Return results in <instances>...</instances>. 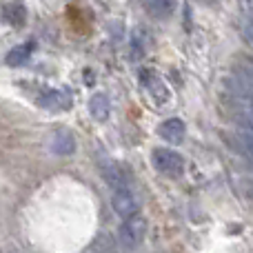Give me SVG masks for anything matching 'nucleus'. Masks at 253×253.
<instances>
[{"label": "nucleus", "instance_id": "f257e3e1", "mask_svg": "<svg viewBox=\"0 0 253 253\" xmlns=\"http://www.w3.org/2000/svg\"><path fill=\"white\" fill-rule=\"evenodd\" d=\"M151 162L165 175H180L184 171V158L175 151H169V149H156Z\"/></svg>", "mask_w": 253, "mask_h": 253}, {"label": "nucleus", "instance_id": "f03ea898", "mask_svg": "<svg viewBox=\"0 0 253 253\" xmlns=\"http://www.w3.org/2000/svg\"><path fill=\"white\" fill-rule=\"evenodd\" d=\"M144 236H147V222H144L142 218H138V215L126 218V222L123 224V229H120V240H123V245L129 247V249H135V247L144 240Z\"/></svg>", "mask_w": 253, "mask_h": 253}, {"label": "nucleus", "instance_id": "7ed1b4c3", "mask_svg": "<svg viewBox=\"0 0 253 253\" xmlns=\"http://www.w3.org/2000/svg\"><path fill=\"white\" fill-rule=\"evenodd\" d=\"M114 209L116 213L120 215V218H133V215H138V200H135V196L131 193V189H116L114 191Z\"/></svg>", "mask_w": 253, "mask_h": 253}, {"label": "nucleus", "instance_id": "20e7f679", "mask_svg": "<svg viewBox=\"0 0 253 253\" xmlns=\"http://www.w3.org/2000/svg\"><path fill=\"white\" fill-rule=\"evenodd\" d=\"M49 149H51V153H56V156H71V153H76L78 144H76V138L69 131L60 129V131H53L51 133V138H49Z\"/></svg>", "mask_w": 253, "mask_h": 253}, {"label": "nucleus", "instance_id": "39448f33", "mask_svg": "<svg viewBox=\"0 0 253 253\" xmlns=\"http://www.w3.org/2000/svg\"><path fill=\"white\" fill-rule=\"evenodd\" d=\"M142 83H144V87L151 91L153 100H156L158 105H162V102H169L171 93H169V89H167L165 80H162L160 76L156 74V71H142Z\"/></svg>", "mask_w": 253, "mask_h": 253}, {"label": "nucleus", "instance_id": "423d86ee", "mask_svg": "<svg viewBox=\"0 0 253 253\" xmlns=\"http://www.w3.org/2000/svg\"><path fill=\"white\" fill-rule=\"evenodd\" d=\"M184 133H187V126L180 118H169L158 126V135L169 144H180L184 140Z\"/></svg>", "mask_w": 253, "mask_h": 253}, {"label": "nucleus", "instance_id": "0eeeda50", "mask_svg": "<svg viewBox=\"0 0 253 253\" xmlns=\"http://www.w3.org/2000/svg\"><path fill=\"white\" fill-rule=\"evenodd\" d=\"M102 173H105V180L107 184H109L111 189H129V182H131V173L125 169V167L120 165H109L102 169Z\"/></svg>", "mask_w": 253, "mask_h": 253}, {"label": "nucleus", "instance_id": "6e6552de", "mask_svg": "<svg viewBox=\"0 0 253 253\" xmlns=\"http://www.w3.org/2000/svg\"><path fill=\"white\" fill-rule=\"evenodd\" d=\"M89 111H91V118L98 120V123H105L109 118V111H111V105H109V98L105 93H93L91 100H89Z\"/></svg>", "mask_w": 253, "mask_h": 253}, {"label": "nucleus", "instance_id": "1a4fd4ad", "mask_svg": "<svg viewBox=\"0 0 253 253\" xmlns=\"http://www.w3.org/2000/svg\"><path fill=\"white\" fill-rule=\"evenodd\" d=\"M144 7H147L149 16L158 18V20H165L173 13V0H144Z\"/></svg>", "mask_w": 253, "mask_h": 253}, {"label": "nucleus", "instance_id": "9d476101", "mask_svg": "<svg viewBox=\"0 0 253 253\" xmlns=\"http://www.w3.org/2000/svg\"><path fill=\"white\" fill-rule=\"evenodd\" d=\"M40 102H42L44 107H49V109H67V107H69V98H67V93L56 91V89L47 91V96H44Z\"/></svg>", "mask_w": 253, "mask_h": 253}, {"label": "nucleus", "instance_id": "9b49d317", "mask_svg": "<svg viewBox=\"0 0 253 253\" xmlns=\"http://www.w3.org/2000/svg\"><path fill=\"white\" fill-rule=\"evenodd\" d=\"M31 49H34V44H22V47H13L11 51L7 53V65H11V67H18V65H22V62H27L29 60V53H31Z\"/></svg>", "mask_w": 253, "mask_h": 253}, {"label": "nucleus", "instance_id": "f8f14e48", "mask_svg": "<svg viewBox=\"0 0 253 253\" xmlns=\"http://www.w3.org/2000/svg\"><path fill=\"white\" fill-rule=\"evenodd\" d=\"M242 2H245V4H247V7H249V0H242Z\"/></svg>", "mask_w": 253, "mask_h": 253}]
</instances>
